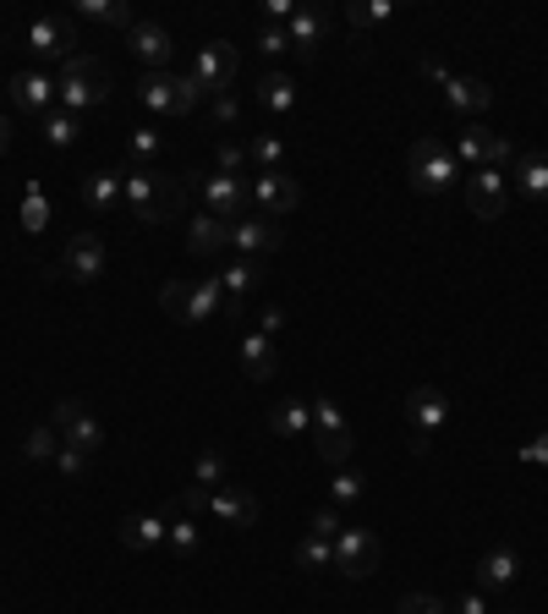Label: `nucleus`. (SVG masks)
Wrapping results in <instances>:
<instances>
[{"mask_svg":"<svg viewBox=\"0 0 548 614\" xmlns=\"http://www.w3.org/2000/svg\"><path fill=\"white\" fill-rule=\"evenodd\" d=\"M122 198H127V214L143 220V225H165L170 214H176V203H181V187L165 176V170H122Z\"/></svg>","mask_w":548,"mask_h":614,"instance_id":"nucleus-1","label":"nucleus"},{"mask_svg":"<svg viewBox=\"0 0 548 614\" xmlns=\"http://www.w3.org/2000/svg\"><path fill=\"white\" fill-rule=\"evenodd\" d=\"M105 94H110V66H105V61L72 55V61L61 66V83H55V105H61V110L88 116V110L105 105Z\"/></svg>","mask_w":548,"mask_h":614,"instance_id":"nucleus-2","label":"nucleus"},{"mask_svg":"<svg viewBox=\"0 0 548 614\" xmlns=\"http://www.w3.org/2000/svg\"><path fill=\"white\" fill-rule=\"evenodd\" d=\"M159 303L176 324H209L225 313V292H220V275H198V280H170Z\"/></svg>","mask_w":548,"mask_h":614,"instance_id":"nucleus-3","label":"nucleus"},{"mask_svg":"<svg viewBox=\"0 0 548 614\" xmlns=\"http://www.w3.org/2000/svg\"><path fill=\"white\" fill-rule=\"evenodd\" d=\"M407 176L417 192H450L455 181H461V159H455V149L450 144H439V138H417L407 154Z\"/></svg>","mask_w":548,"mask_h":614,"instance_id":"nucleus-4","label":"nucleus"},{"mask_svg":"<svg viewBox=\"0 0 548 614\" xmlns=\"http://www.w3.org/2000/svg\"><path fill=\"white\" fill-rule=\"evenodd\" d=\"M407 412H411V451L428 456V445H433L439 428L450 423V395L433 390V384H422V390H411L407 395Z\"/></svg>","mask_w":548,"mask_h":614,"instance_id":"nucleus-5","label":"nucleus"},{"mask_svg":"<svg viewBox=\"0 0 548 614\" xmlns=\"http://www.w3.org/2000/svg\"><path fill=\"white\" fill-rule=\"evenodd\" d=\"M50 423H55V434H61V445H66V451H83V456H94V451L105 445V428H99V417H94V412H88L77 395H66V401L55 406V417H50Z\"/></svg>","mask_w":548,"mask_h":614,"instance_id":"nucleus-6","label":"nucleus"},{"mask_svg":"<svg viewBox=\"0 0 548 614\" xmlns=\"http://www.w3.org/2000/svg\"><path fill=\"white\" fill-rule=\"evenodd\" d=\"M335 571L346 582H368L379 571V538L368 527H340V538H335Z\"/></svg>","mask_w":548,"mask_h":614,"instance_id":"nucleus-7","label":"nucleus"},{"mask_svg":"<svg viewBox=\"0 0 548 614\" xmlns=\"http://www.w3.org/2000/svg\"><path fill=\"white\" fill-rule=\"evenodd\" d=\"M455 159L461 165H472V170H505V165H516V149L499 138V133H488L483 121H466L461 127V138H455Z\"/></svg>","mask_w":548,"mask_h":614,"instance_id":"nucleus-8","label":"nucleus"},{"mask_svg":"<svg viewBox=\"0 0 548 614\" xmlns=\"http://www.w3.org/2000/svg\"><path fill=\"white\" fill-rule=\"evenodd\" d=\"M236 66H242V55H236L225 39H209V44L198 50V61H192V77H198V83H203V94L214 99V94H231Z\"/></svg>","mask_w":548,"mask_h":614,"instance_id":"nucleus-9","label":"nucleus"},{"mask_svg":"<svg viewBox=\"0 0 548 614\" xmlns=\"http://www.w3.org/2000/svg\"><path fill=\"white\" fill-rule=\"evenodd\" d=\"M466 203H472V214L477 220H505V209H510V170H472L466 176Z\"/></svg>","mask_w":548,"mask_h":614,"instance_id":"nucleus-10","label":"nucleus"},{"mask_svg":"<svg viewBox=\"0 0 548 614\" xmlns=\"http://www.w3.org/2000/svg\"><path fill=\"white\" fill-rule=\"evenodd\" d=\"M247 192H253V214H264V220H280V214H291L302 203V187L285 170H259L247 181Z\"/></svg>","mask_w":548,"mask_h":614,"instance_id":"nucleus-11","label":"nucleus"},{"mask_svg":"<svg viewBox=\"0 0 548 614\" xmlns=\"http://www.w3.org/2000/svg\"><path fill=\"white\" fill-rule=\"evenodd\" d=\"M198 187H203V203H209L214 220L236 225V220L253 214V192H247V181H236V176H203Z\"/></svg>","mask_w":548,"mask_h":614,"instance_id":"nucleus-12","label":"nucleus"},{"mask_svg":"<svg viewBox=\"0 0 548 614\" xmlns=\"http://www.w3.org/2000/svg\"><path fill=\"white\" fill-rule=\"evenodd\" d=\"M280 242H285V231H280L274 220H264V214H247V220H236V225H231V247H236L242 258H253V264H259V258H270Z\"/></svg>","mask_w":548,"mask_h":614,"instance_id":"nucleus-13","label":"nucleus"},{"mask_svg":"<svg viewBox=\"0 0 548 614\" xmlns=\"http://www.w3.org/2000/svg\"><path fill=\"white\" fill-rule=\"evenodd\" d=\"M72 44H77V33H72L66 17H33V22H28V50H33L39 61H55V55L72 61Z\"/></svg>","mask_w":548,"mask_h":614,"instance_id":"nucleus-14","label":"nucleus"},{"mask_svg":"<svg viewBox=\"0 0 548 614\" xmlns=\"http://www.w3.org/2000/svg\"><path fill=\"white\" fill-rule=\"evenodd\" d=\"M61 275H66V280H83V286H88V280H99V275H105V242H99V236H88V231H83V236H72V242H66V253H61Z\"/></svg>","mask_w":548,"mask_h":614,"instance_id":"nucleus-15","label":"nucleus"},{"mask_svg":"<svg viewBox=\"0 0 548 614\" xmlns=\"http://www.w3.org/2000/svg\"><path fill=\"white\" fill-rule=\"evenodd\" d=\"M165 527H170V516L165 510H133V516H122V543L137 549V554H159L165 549Z\"/></svg>","mask_w":548,"mask_h":614,"instance_id":"nucleus-16","label":"nucleus"},{"mask_svg":"<svg viewBox=\"0 0 548 614\" xmlns=\"http://www.w3.org/2000/svg\"><path fill=\"white\" fill-rule=\"evenodd\" d=\"M11 105H17L22 116H39V121H44V116L55 110V83H50L44 72H17V77H11Z\"/></svg>","mask_w":548,"mask_h":614,"instance_id":"nucleus-17","label":"nucleus"},{"mask_svg":"<svg viewBox=\"0 0 548 614\" xmlns=\"http://www.w3.org/2000/svg\"><path fill=\"white\" fill-rule=\"evenodd\" d=\"M439 88H444V105H450L455 116H472V121L494 105V88H488L483 77H450V72H444Z\"/></svg>","mask_w":548,"mask_h":614,"instance_id":"nucleus-18","label":"nucleus"},{"mask_svg":"<svg viewBox=\"0 0 548 614\" xmlns=\"http://www.w3.org/2000/svg\"><path fill=\"white\" fill-rule=\"evenodd\" d=\"M209 510H214L225 527H236V532H247V527L259 521V499H253L247 488H236V483L214 488V494H209Z\"/></svg>","mask_w":548,"mask_h":614,"instance_id":"nucleus-19","label":"nucleus"},{"mask_svg":"<svg viewBox=\"0 0 548 614\" xmlns=\"http://www.w3.org/2000/svg\"><path fill=\"white\" fill-rule=\"evenodd\" d=\"M521 582V554L516 549H488L483 560H477V593H499V587H516Z\"/></svg>","mask_w":548,"mask_h":614,"instance_id":"nucleus-20","label":"nucleus"},{"mask_svg":"<svg viewBox=\"0 0 548 614\" xmlns=\"http://www.w3.org/2000/svg\"><path fill=\"white\" fill-rule=\"evenodd\" d=\"M127 50H133L148 72H165V61H170L176 44H170V33H165L159 22H133V28H127Z\"/></svg>","mask_w":548,"mask_h":614,"instance_id":"nucleus-21","label":"nucleus"},{"mask_svg":"<svg viewBox=\"0 0 548 614\" xmlns=\"http://www.w3.org/2000/svg\"><path fill=\"white\" fill-rule=\"evenodd\" d=\"M259 280H264V269L253 264V258H236V264H225L220 269V292H225V307L236 313V307H247L259 297Z\"/></svg>","mask_w":548,"mask_h":614,"instance_id":"nucleus-22","label":"nucleus"},{"mask_svg":"<svg viewBox=\"0 0 548 614\" xmlns=\"http://www.w3.org/2000/svg\"><path fill=\"white\" fill-rule=\"evenodd\" d=\"M285 39H291V50L318 55V44L329 39V17H324L318 6H296V17L285 22Z\"/></svg>","mask_w":548,"mask_h":614,"instance_id":"nucleus-23","label":"nucleus"},{"mask_svg":"<svg viewBox=\"0 0 548 614\" xmlns=\"http://www.w3.org/2000/svg\"><path fill=\"white\" fill-rule=\"evenodd\" d=\"M165 516H170V527H165V554H170V560H192V554L203 549V527H198V516H187L181 505H170Z\"/></svg>","mask_w":548,"mask_h":614,"instance_id":"nucleus-24","label":"nucleus"},{"mask_svg":"<svg viewBox=\"0 0 548 614\" xmlns=\"http://www.w3.org/2000/svg\"><path fill=\"white\" fill-rule=\"evenodd\" d=\"M510 192L533 198V203H548V154H516L510 165Z\"/></svg>","mask_w":548,"mask_h":614,"instance_id":"nucleus-25","label":"nucleus"},{"mask_svg":"<svg viewBox=\"0 0 548 614\" xmlns=\"http://www.w3.org/2000/svg\"><path fill=\"white\" fill-rule=\"evenodd\" d=\"M187 247H192L198 258H214L220 247H231V225H225V220H214L209 209H198V214L187 220Z\"/></svg>","mask_w":548,"mask_h":614,"instance_id":"nucleus-26","label":"nucleus"},{"mask_svg":"<svg viewBox=\"0 0 548 614\" xmlns=\"http://www.w3.org/2000/svg\"><path fill=\"white\" fill-rule=\"evenodd\" d=\"M83 203L99 209V214H122V209H127V198H122V170L88 176V181H83Z\"/></svg>","mask_w":548,"mask_h":614,"instance_id":"nucleus-27","label":"nucleus"},{"mask_svg":"<svg viewBox=\"0 0 548 614\" xmlns=\"http://www.w3.org/2000/svg\"><path fill=\"white\" fill-rule=\"evenodd\" d=\"M176 72H143V88H137V99H143V110H154V116H176Z\"/></svg>","mask_w":548,"mask_h":614,"instance_id":"nucleus-28","label":"nucleus"},{"mask_svg":"<svg viewBox=\"0 0 548 614\" xmlns=\"http://www.w3.org/2000/svg\"><path fill=\"white\" fill-rule=\"evenodd\" d=\"M242 368H247V379H274V340L270 335H259V329H247L242 335Z\"/></svg>","mask_w":548,"mask_h":614,"instance_id":"nucleus-29","label":"nucleus"},{"mask_svg":"<svg viewBox=\"0 0 548 614\" xmlns=\"http://www.w3.org/2000/svg\"><path fill=\"white\" fill-rule=\"evenodd\" d=\"M270 428L280 440H302V434H313V406L307 401H285L280 412H270Z\"/></svg>","mask_w":548,"mask_h":614,"instance_id":"nucleus-30","label":"nucleus"},{"mask_svg":"<svg viewBox=\"0 0 548 614\" xmlns=\"http://www.w3.org/2000/svg\"><path fill=\"white\" fill-rule=\"evenodd\" d=\"M225 483H231V460L220 456V451H203V456L192 460V488L214 494V488H225Z\"/></svg>","mask_w":548,"mask_h":614,"instance_id":"nucleus-31","label":"nucleus"},{"mask_svg":"<svg viewBox=\"0 0 548 614\" xmlns=\"http://www.w3.org/2000/svg\"><path fill=\"white\" fill-rule=\"evenodd\" d=\"M259 105H270L274 116L296 110V83H291L285 72H270V77H259Z\"/></svg>","mask_w":548,"mask_h":614,"instance_id":"nucleus-32","label":"nucleus"},{"mask_svg":"<svg viewBox=\"0 0 548 614\" xmlns=\"http://www.w3.org/2000/svg\"><path fill=\"white\" fill-rule=\"evenodd\" d=\"M77 133H83V116H72V110H50L44 116V144L50 149H72Z\"/></svg>","mask_w":548,"mask_h":614,"instance_id":"nucleus-33","label":"nucleus"},{"mask_svg":"<svg viewBox=\"0 0 548 614\" xmlns=\"http://www.w3.org/2000/svg\"><path fill=\"white\" fill-rule=\"evenodd\" d=\"M296 565H302V571H335V543L318 538V532H307V538L296 543Z\"/></svg>","mask_w":548,"mask_h":614,"instance_id":"nucleus-34","label":"nucleus"},{"mask_svg":"<svg viewBox=\"0 0 548 614\" xmlns=\"http://www.w3.org/2000/svg\"><path fill=\"white\" fill-rule=\"evenodd\" d=\"M77 17H99V22L133 28V6L127 0H77Z\"/></svg>","mask_w":548,"mask_h":614,"instance_id":"nucleus-35","label":"nucleus"},{"mask_svg":"<svg viewBox=\"0 0 548 614\" xmlns=\"http://www.w3.org/2000/svg\"><path fill=\"white\" fill-rule=\"evenodd\" d=\"M390 17H396L390 0H351V6H346V22H351V28H379V22H390Z\"/></svg>","mask_w":548,"mask_h":614,"instance_id":"nucleus-36","label":"nucleus"},{"mask_svg":"<svg viewBox=\"0 0 548 614\" xmlns=\"http://www.w3.org/2000/svg\"><path fill=\"white\" fill-rule=\"evenodd\" d=\"M313 445H318V460H324V466H346V456H351V428L313 434Z\"/></svg>","mask_w":548,"mask_h":614,"instance_id":"nucleus-37","label":"nucleus"},{"mask_svg":"<svg viewBox=\"0 0 548 614\" xmlns=\"http://www.w3.org/2000/svg\"><path fill=\"white\" fill-rule=\"evenodd\" d=\"M247 159L264 165V170H285V144H280L274 133H259V138L247 144Z\"/></svg>","mask_w":548,"mask_h":614,"instance_id":"nucleus-38","label":"nucleus"},{"mask_svg":"<svg viewBox=\"0 0 548 614\" xmlns=\"http://www.w3.org/2000/svg\"><path fill=\"white\" fill-rule=\"evenodd\" d=\"M33 460H55L61 456V434H55V423H39L33 434H28V445H22Z\"/></svg>","mask_w":548,"mask_h":614,"instance_id":"nucleus-39","label":"nucleus"},{"mask_svg":"<svg viewBox=\"0 0 548 614\" xmlns=\"http://www.w3.org/2000/svg\"><path fill=\"white\" fill-rule=\"evenodd\" d=\"M362 488H368V483H362V472H346V466H340V472H335V483H329V505H357V499H362Z\"/></svg>","mask_w":548,"mask_h":614,"instance_id":"nucleus-40","label":"nucleus"},{"mask_svg":"<svg viewBox=\"0 0 548 614\" xmlns=\"http://www.w3.org/2000/svg\"><path fill=\"white\" fill-rule=\"evenodd\" d=\"M335 428H346V417H340L335 395H318L313 401V434H335Z\"/></svg>","mask_w":548,"mask_h":614,"instance_id":"nucleus-41","label":"nucleus"},{"mask_svg":"<svg viewBox=\"0 0 548 614\" xmlns=\"http://www.w3.org/2000/svg\"><path fill=\"white\" fill-rule=\"evenodd\" d=\"M127 149H133V159H143V170H148V159H159V149H165V138H159L154 127H137L133 138H127Z\"/></svg>","mask_w":548,"mask_h":614,"instance_id":"nucleus-42","label":"nucleus"},{"mask_svg":"<svg viewBox=\"0 0 548 614\" xmlns=\"http://www.w3.org/2000/svg\"><path fill=\"white\" fill-rule=\"evenodd\" d=\"M209 94H203V83L192 77V72H181V83H176V116H187V110H198Z\"/></svg>","mask_w":548,"mask_h":614,"instance_id":"nucleus-43","label":"nucleus"},{"mask_svg":"<svg viewBox=\"0 0 548 614\" xmlns=\"http://www.w3.org/2000/svg\"><path fill=\"white\" fill-rule=\"evenodd\" d=\"M340 527H346V521H340V505H318V510H313V532H318V538H329V543H335V538H340Z\"/></svg>","mask_w":548,"mask_h":614,"instance_id":"nucleus-44","label":"nucleus"},{"mask_svg":"<svg viewBox=\"0 0 548 614\" xmlns=\"http://www.w3.org/2000/svg\"><path fill=\"white\" fill-rule=\"evenodd\" d=\"M55 472H61L66 483H83V477H88V456H83V451H66V445H61V456H55Z\"/></svg>","mask_w":548,"mask_h":614,"instance_id":"nucleus-45","label":"nucleus"},{"mask_svg":"<svg viewBox=\"0 0 548 614\" xmlns=\"http://www.w3.org/2000/svg\"><path fill=\"white\" fill-rule=\"evenodd\" d=\"M242 170H247V149H242V144H220V176H236V181H242Z\"/></svg>","mask_w":548,"mask_h":614,"instance_id":"nucleus-46","label":"nucleus"},{"mask_svg":"<svg viewBox=\"0 0 548 614\" xmlns=\"http://www.w3.org/2000/svg\"><path fill=\"white\" fill-rule=\"evenodd\" d=\"M401 614H450V604H439L433 593H407V599H401Z\"/></svg>","mask_w":548,"mask_h":614,"instance_id":"nucleus-47","label":"nucleus"},{"mask_svg":"<svg viewBox=\"0 0 548 614\" xmlns=\"http://www.w3.org/2000/svg\"><path fill=\"white\" fill-rule=\"evenodd\" d=\"M214 121H225V127H236V121H242V105H236V94H214Z\"/></svg>","mask_w":548,"mask_h":614,"instance_id":"nucleus-48","label":"nucleus"},{"mask_svg":"<svg viewBox=\"0 0 548 614\" xmlns=\"http://www.w3.org/2000/svg\"><path fill=\"white\" fill-rule=\"evenodd\" d=\"M259 50H264V55H285V50H291L285 28H264V33H259Z\"/></svg>","mask_w":548,"mask_h":614,"instance_id":"nucleus-49","label":"nucleus"},{"mask_svg":"<svg viewBox=\"0 0 548 614\" xmlns=\"http://www.w3.org/2000/svg\"><path fill=\"white\" fill-rule=\"evenodd\" d=\"M450 614H488V593H477V587H472L466 599H455V604H450Z\"/></svg>","mask_w":548,"mask_h":614,"instance_id":"nucleus-50","label":"nucleus"},{"mask_svg":"<svg viewBox=\"0 0 548 614\" xmlns=\"http://www.w3.org/2000/svg\"><path fill=\"white\" fill-rule=\"evenodd\" d=\"M181 510H187V516H203V510H209V494L187 483V494H181Z\"/></svg>","mask_w":548,"mask_h":614,"instance_id":"nucleus-51","label":"nucleus"},{"mask_svg":"<svg viewBox=\"0 0 548 614\" xmlns=\"http://www.w3.org/2000/svg\"><path fill=\"white\" fill-rule=\"evenodd\" d=\"M274 329H285V313H280V307H264V313H259V335L274 340Z\"/></svg>","mask_w":548,"mask_h":614,"instance_id":"nucleus-52","label":"nucleus"},{"mask_svg":"<svg viewBox=\"0 0 548 614\" xmlns=\"http://www.w3.org/2000/svg\"><path fill=\"white\" fill-rule=\"evenodd\" d=\"M521 460H533V466H548V434H544V440H533V445H521Z\"/></svg>","mask_w":548,"mask_h":614,"instance_id":"nucleus-53","label":"nucleus"},{"mask_svg":"<svg viewBox=\"0 0 548 614\" xmlns=\"http://www.w3.org/2000/svg\"><path fill=\"white\" fill-rule=\"evenodd\" d=\"M39 225H44V203L33 198V203H28V231H39Z\"/></svg>","mask_w":548,"mask_h":614,"instance_id":"nucleus-54","label":"nucleus"},{"mask_svg":"<svg viewBox=\"0 0 548 614\" xmlns=\"http://www.w3.org/2000/svg\"><path fill=\"white\" fill-rule=\"evenodd\" d=\"M6 144H11V121L0 116V154H6Z\"/></svg>","mask_w":548,"mask_h":614,"instance_id":"nucleus-55","label":"nucleus"}]
</instances>
